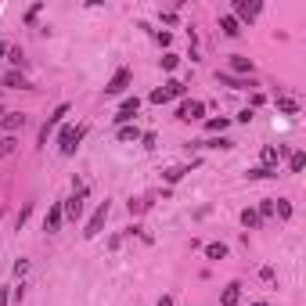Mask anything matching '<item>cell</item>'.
I'll return each mask as SVG.
<instances>
[{
	"mask_svg": "<svg viewBox=\"0 0 306 306\" xmlns=\"http://www.w3.org/2000/svg\"><path fill=\"white\" fill-rule=\"evenodd\" d=\"M83 133H87V126H65L58 133V148H61V155H72L76 151V144L83 141Z\"/></svg>",
	"mask_w": 306,
	"mask_h": 306,
	"instance_id": "6da1fadb",
	"label": "cell"
},
{
	"mask_svg": "<svg viewBox=\"0 0 306 306\" xmlns=\"http://www.w3.org/2000/svg\"><path fill=\"white\" fill-rule=\"evenodd\" d=\"M104 220H108V202H101V205L94 209V216L87 220V231H83V238H98V234H101V227H104Z\"/></svg>",
	"mask_w": 306,
	"mask_h": 306,
	"instance_id": "7a4b0ae2",
	"label": "cell"
},
{
	"mask_svg": "<svg viewBox=\"0 0 306 306\" xmlns=\"http://www.w3.org/2000/svg\"><path fill=\"white\" fill-rule=\"evenodd\" d=\"M65 115H69V104H58V108L47 115V122H43V130H40V144H47V137L54 133V126H58V122L65 119Z\"/></svg>",
	"mask_w": 306,
	"mask_h": 306,
	"instance_id": "3957f363",
	"label": "cell"
},
{
	"mask_svg": "<svg viewBox=\"0 0 306 306\" xmlns=\"http://www.w3.org/2000/svg\"><path fill=\"white\" fill-rule=\"evenodd\" d=\"M130 80H133V76H130V69H119V72L112 76V80L104 83V94H122V90L130 87Z\"/></svg>",
	"mask_w": 306,
	"mask_h": 306,
	"instance_id": "277c9868",
	"label": "cell"
},
{
	"mask_svg": "<svg viewBox=\"0 0 306 306\" xmlns=\"http://www.w3.org/2000/svg\"><path fill=\"white\" fill-rule=\"evenodd\" d=\"M61 216H65V220H80L83 216V191H76L69 202L61 205Z\"/></svg>",
	"mask_w": 306,
	"mask_h": 306,
	"instance_id": "5b68a950",
	"label": "cell"
},
{
	"mask_svg": "<svg viewBox=\"0 0 306 306\" xmlns=\"http://www.w3.org/2000/svg\"><path fill=\"white\" fill-rule=\"evenodd\" d=\"M234 14L241 22H252L259 14V0H234Z\"/></svg>",
	"mask_w": 306,
	"mask_h": 306,
	"instance_id": "8992f818",
	"label": "cell"
},
{
	"mask_svg": "<svg viewBox=\"0 0 306 306\" xmlns=\"http://www.w3.org/2000/svg\"><path fill=\"white\" fill-rule=\"evenodd\" d=\"M137 108H141V101H137V98H126V101L119 104V112H115V122H126V119H133V115H137Z\"/></svg>",
	"mask_w": 306,
	"mask_h": 306,
	"instance_id": "52a82bcc",
	"label": "cell"
},
{
	"mask_svg": "<svg viewBox=\"0 0 306 306\" xmlns=\"http://www.w3.org/2000/svg\"><path fill=\"white\" fill-rule=\"evenodd\" d=\"M202 112H205L202 101H184L180 104V119H202Z\"/></svg>",
	"mask_w": 306,
	"mask_h": 306,
	"instance_id": "ba28073f",
	"label": "cell"
},
{
	"mask_svg": "<svg viewBox=\"0 0 306 306\" xmlns=\"http://www.w3.org/2000/svg\"><path fill=\"white\" fill-rule=\"evenodd\" d=\"M4 87H11V90H33V83H29L22 72H7L4 76Z\"/></svg>",
	"mask_w": 306,
	"mask_h": 306,
	"instance_id": "9c48e42d",
	"label": "cell"
},
{
	"mask_svg": "<svg viewBox=\"0 0 306 306\" xmlns=\"http://www.w3.org/2000/svg\"><path fill=\"white\" fill-rule=\"evenodd\" d=\"M61 220H65V216H61V205L54 202V205H51V212H47V220H43V231H51V234H54L58 227H61Z\"/></svg>",
	"mask_w": 306,
	"mask_h": 306,
	"instance_id": "30bf717a",
	"label": "cell"
},
{
	"mask_svg": "<svg viewBox=\"0 0 306 306\" xmlns=\"http://www.w3.org/2000/svg\"><path fill=\"white\" fill-rule=\"evenodd\" d=\"M22 126H25V115H22V112H7V115H4V130H7V133H11V130H22Z\"/></svg>",
	"mask_w": 306,
	"mask_h": 306,
	"instance_id": "8fae6325",
	"label": "cell"
},
{
	"mask_svg": "<svg viewBox=\"0 0 306 306\" xmlns=\"http://www.w3.org/2000/svg\"><path fill=\"white\" fill-rule=\"evenodd\" d=\"M238 299H241V285H227V288H223V296H220L223 306H234Z\"/></svg>",
	"mask_w": 306,
	"mask_h": 306,
	"instance_id": "7c38bea8",
	"label": "cell"
},
{
	"mask_svg": "<svg viewBox=\"0 0 306 306\" xmlns=\"http://www.w3.org/2000/svg\"><path fill=\"white\" fill-rule=\"evenodd\" d=\"M220 29H223L227 36H238V33H241V25H238L234 14H223V18H220Z\"/></svg>",
	"mask_w": 306,
	"mask_h": 306,
	"instance_id": "4fadbf2b",
	"label": "cell"
},
{
	"mask_svg": "<svg viewBox=\"0 0 306 306\" xmlns=\"http://www.w3.org/2000/svg\"><path fill=\"white\" fill-rule=\"evenodd\" d=\"M216 83H223V87H234V90H241V87H252V83H245V80H234L231 72H216Z\"/></svg>",
	"mask_w": 306,
	"mask_h": 306,
	"instance_id": "5bb4252c",
	"label": "cell"
},
{
	"mask_svg": "<svg viewBox=\"0 0 306 306\" xmlns=\"http://www.w3.org/2000/svg\"><path fill=\"white\" fill-rule=\"evenodd\" d=\"M205 256H209V259H223V256H227V245H223V241L205 245Z\"/></svg>",
	"mask_w": 306,
	"mask_h": 306,
	"instance_id": "9a60e30c",
	"label": "cell"
},
{
	"mask_svg": "<svg viewBox=\"0 0 306 306\" xmlns=\"http://www.w3.org/2000/svg\"><path fill=\"white\" fill-rule=\"evenodd\" d=\"M278 177V170H267V166H256V170H249V180H270Z\"/></svg>",
	"mask_w": 306,
	"mask_h": 306,
	"instance_id": "2e32d148",
	"label": "cell"
},
{
	"mask_svg": "<svg viewBox=\"0 0 306 306\" xmlns=\"http://www.w3.org/2000/svg\"><path fill=\"white\" fill-rule=\"evenodd\" d=\"M195 148H234V141H227V137H216V141H195Z\"/></svg>",
	"mask_w": 306,
	"mask_h": 306,
	"instance_id": "e0dca14e",
	"label": "cell"
},
{
	"mask_svg": "<svg viewBox=\"0 0 306 306\" xmlns=\"http://www.w3.org/2000/svg\"><path fill=\"white\" fill-rule=\"evenodd\" d=\"M231 69H234V72H252V61L241 58V54H234V58H231Z\"/></svg>",
	"mask_w": 306,
	"mask_h": 306,
	"instance_id": "ac0fdd59",
	"label": "cell"
},
{
	"mask_svg": "<svg viewBox=\"0 0 306 306\" xmlns=\"http://www.w3.org/2000/svg\"><path fill=\"white\" fill-rule=\"evenodd\" d=\"M184 90H188V87H184L180 80H170V83H166V98H184Z\"/></svg>",
	"mask_w": 306,
	"mask_h": 306,
	"instance_id": "d6986e66",
	"label": "cell"
},
{
	"mask_svg": "<svg viewBox=\"0 0 306 306\" xmlns=\"http://www.w3.org/2000/svg\"><path fill=\"white\" fill-rule=\"evenodd\" d=\"M14 148H18V141H14V137H0V159H7Z\"/></svg>",
	"mask_w": 306,
	"mask_h": 306,
	"instance_id": "ffe728a7",
	"label": "cell"
},
{
	"mask_svg": "<svg viewBox=\"0 0 306 306\" xmlns=\"http://www.w3.org/2000/svg\"><path fill=\"white\" fill-rule=\"evenodd\" d=\"M303 166H306V155H303V151H296V155L288 159V170H292V173H303Z\"/></svg>",
	"mask_w": 306,
	"mask_h": 306,
	"instance_id": "44dd1931",
	"label": "cell"
},
{
	"mask_svg": "<svg viewBox=\"0 0 306 306\" xmlns=\"http://www.w3.org/2000/svg\"><path fill=\"white\" fill-rule=\"evenodd\" d=\"M256 216H259V220H270V216H274V198H263V205H259Z\"/></svg>",
	"mask_w": 306,
	"mask_h": 306,
	"instance_id": "7402d4cb",
	"label": "cell"
},
{
	"mask_svg": "<svg viewBox=\"0 0 306 306\" xmlns=\"http://www.w3.org/2000/svg\"><path fill=\"white\" fill-rule=\"evenodd\" d=\"M278 108H281L285 115H296V112H299V104H296L292 98H281V101H278Z\"/></svg>",
	"mask_w": 306,
	"mask_h": 306,
	"instance_id": "603a6c76",
	"label": "cell"
},
{
	"mask_svg": "<svg viewBox=\"0 0 306 306\" xmlns=\"http://www.w3.org/2000/svg\"><path fill=\"white\" fill-rule=\"evenodd\" d=\"M274 162H278V148H274V144H267V148H263V166L270 170Z\"/></svg>",
	"mask_w": 306,
	"mask_h": 306,
	"instance_id": "cb8c5ba5",
	"label": "cell"
},
{
	"mask_svg": "<svg viewBox=\"0 0 306 306\" xmlns=\"http://www.w3.org/2000/svg\"><path fill=\"white\" fill-rule=\"evenodd\" d=\"M241 223H245V227H259V216H256V209H241Z\"/></svg>",
	"mask_w": 306,
	"mask_h": 306,
	"instance_id": "d4e9b609",
	"label": "cell"
},
{
	"mask_svg": "<svg viewBox=\"0 0 306 306\" xmlns=\"http://www.w3.org/2000/svg\"><path fill=\"white\" fill-rule=\"evenodd\" d=\"M137 137H141V130H137V126H122L119 130V141H137Z\"/></svg>",
	"mask_w": 306,
	"mask_h": 306,
	"instance_id": "484cf974",
	"label": "cell"
},
{
	"mask_svg": "<svg viewBox=\"0 0 306 306\" xmlns=\"http://www.w3.org/2000/svg\"><path fill=\"white\" fill-rule=\"evenodd\" d=\"M184 173H188V170H184V166H173V170H166V180H170V184H177Z\"/></svg>",
	"mask_w": 306,
	"mask_h": 306,
	"instance_id": "4316f807",
	"label": "cell"
},
{
	"mask_svg": "<svg viewBox=\"0 0 306 306\" xmlns=\"http://www.w3.org/2000/svg\"><path fill=\"white\" fill-rule=\"evenodd\" d=\"M205 126H209L212 133H220V130H227V119H223V115H220V119H209Z\"/></svg>",
	"mask_w": 306,
	"mask_h": 306,
	"instance_id": "83f0119b",
	"label": "cell"
},
{
	"mask_svg": "<svg viewBox=\"0 0 306 306\" xmlns=\"http://www.w3.org/2000/svg\"><path fill=\"white\" fill-rule=\"evenodd\" d=\"M274 209H278V212H281V220H288V216H292V205H288V202H285V198H278V205H274Z\"/></svg>",
	"mask_w": 306,
	"mask_h": 306,
	"instance_id": "f1b7e54d",
	"label": "cell"
},
{
	"mask_svg": "<svg viewBox=\"0 0 306 306\" xmlns=\"http://www.w3.org/2000/svg\"><path fill=\"white\" fill-rule=\"evenodd\" d=\"M144 209H148L144 198H130V212H144Z\"/></svg>",
	"mask_w": 306,
	"mask_h": 306,
	"instance_id": "f546056e",
	"label": "cell"
},
{
	"mask_svg": "<svg viewBox=\"0 0 306 306\" xmlns=\"http://www.w3.org/2000/svg\"><path fill=\"white\" fill-rule=\"evenodd\" d=\"M177 65H180L177 54H166V58H162V69H177Z\"/></svg>",
	"mask_w": 306,
	"mask_h": 306,
	"instance_id": "4dcf8cb0",
	"label": "cell"
},
{
	"mask_svg": "<svg viewBox=\"0 0 306 306\" xmlns=\"http://www.w3.org/2000/svg\"><path fill=\"white\" fill-rule=\"evenodd\" d=\"M7 54H11V61H14V65H25V54H22V51H18V47H11V51H7Z\"/></svg>",
	"mask_w": 306,
	"mask_h": 306,
	"instance_id": "1f68e13d",
	"label": "cell"
},
{
	"mask_svg": "<svg viewBox=\"0 0 306 306\" xmlns=\"http://www.w3.org/2000/svg\"><path fill=\"white\" fill-rule=\"evenodd\" d=\"M148 101H155V104H162V101H170V98H166V90H151V98Z\"/></svg>",
	"mask_w": 306,
	"mask_h": 306,
	"instance_id": "d6a6232c",
	"label": "cell"
},
{
	"mask_svg": "<svg viewBox=\"0 0 306 306\" xmlns=\"http://www.w3.org/2000/svg\"><path fill=\"white\" fill-rule=\"evenodd\" d=\"M25 270H29V263H25V259H18V263H14V278H22Z\"/></svg>",
	"mask_w": 306,
	"mask_h": 306,
	"instance_id": "836d02e7",
	"label": "cell"
},
{
	"mask_svg": "<svg viewBox=\"0 0 306 306\" xmlns=\"http://www.w3.org/2000/svg\"><path fill=\"white\" fill-rule=\"evenodd\" d=\"M159 306H173V299H170V296H162V299H159Z\"/></svg>",
	"mask_w": 306,
	"mask_h": 306,
	"instance_id": "e575fe53",
	"label": "cell"
},
{
	"mask_svg": "<svg viewBox=\"0 0 306 306\" xmlns=\"http://www.w3.org/2000/svg\"><path fill=\"white\" fill-rule=\"evenodd\" d=\"M4 51H7V43H4V40H0V54H4Z\"/></svg>",
	"mask_w": 306,
	"mask_h": 306,
	"instance_id": "d590c367",
	"label": "cell"
},
{
	"mask_svg": "<svg viewBox=\"0 0 306 306\" xmlns=\"http://www.w3.org/2000/svg\"><path fill=\"white\" fill-rule=\"evenodd\" d=\"M252 306H267V303H252Z\"/></svg>",
	"mask_w": 306,
	"mask_h": 306,
	"instance_id": "8d00e7d4",
	"label": "cell"
}]
</instances>
